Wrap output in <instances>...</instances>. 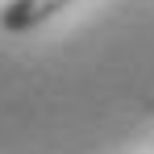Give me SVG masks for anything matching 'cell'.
Listing matches in <instances>:
<instances>
[{
    "label": "cell",
    "mask_w": 154,
    "mask_h": 154,
    "mask_svg": "<svg viewBox=\"0 0 154 154\" xmlns=\"http://www.w3.org/2000/svg\"><path fill=\"white\" fill-rule=\"evenodd\" d=\"M71 0H8L0 8V29L4 33H29L42 21H50L54 13H63Z\"/></svg>",
    "instance_id": "6da1fadb"
}]
</instances>
